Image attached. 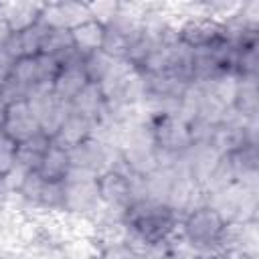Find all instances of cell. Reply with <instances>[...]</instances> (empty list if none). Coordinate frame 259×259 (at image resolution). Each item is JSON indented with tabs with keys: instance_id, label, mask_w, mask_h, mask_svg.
<instances>
[{
	"instance_id": "cell-1",
	"label": "cell",
	"mask_w": 259,
	"mask_h": 259,
	"mask_svg": "<svg viewBox=\"0 0 259 259\" xmlns=\"http://www.w3.org/2000/svg\"><path fill=\"white\" fill-rule=\"evenodd\" d=\"M123 223L127 227L125 245H130L140 255H144L150 245L166 241L170 235L178 231L180 217L168 204L146 198L134 202L125 210Z\"/></svg>"
},
{
	"instance_id": "cell-2",
	"label": "cell",
	"mask_w": 259,
	"mask_h": 259,
	"mask_svg": "<svg viewBox=\"0 0 259 259\" xmlns=\"http://www.w3.org/2000/svg\"><path fill=\"white\" fill-rule=\"evenodd\" d=\"M225 229L223 217L208 204H200L186 212L180 221L182 237L200 253L219 251V239Z\"/></svg>"
},
{
	"instance_id": "cell-3",
	"label": "cell",
	"mask_w": 259,
	"mask_h": 259,
	"mask_svg": "<svg viewBox=\"0 0 259 259\" xmlns=\"http://www.w3.org/2000/svg\"><path fill=\"white\" fill-rule=\"evenodd\" d=\"M101 204L97 190V176L85 170L71 168L65 178V204L63 210L91 217Z\"/></svg>"
},
{
	"instance_id": "cell-4",
	"label": "cell",
	"mask_w": 259,
	"mask_h": 259,
	"mask_svg": "<svg viewBox=\"0 0 259 259\" xmlns=\"http://www.w3.org/2000/svg\"><path fill=\"white\" fill-rule=\"evenodd\" d=\"M148 125L152 130V138L156 144V150L180 156L184 154L192 140L188 132V123L178 117L176 113H164V115H154L148 119Z\"/></svg>"
},
{
	"instance_id": "cell-5",
	"label": "cell",
	"mask_w": 259,
	"mask_h": 259,
	"mask_svg": "<svg viewBox=\"0 0 259 259\" xmlns=\"http://www.w3.org/2000/svg\"><path fill=\"white\" fill-rule=\"evenodd\" d=\"M132 176L134 174H125L119 170H105L97 176V190L101 202L119 214H125V210L134 204Z\"/></svg>"
},
{
	"instance_id": "cell-6",
	"label": "cell",
	"mask_w": 259,
	"mask_h": 259,
	"mask_svg": "<svg viewBox=\"0 0 259 259\" xmlns=\"http://www.w3.org/2000/svg\"><path fill=\"white\" fill-rule=\"evenodd\" d=\"M0 132L6 134L16 144H22V142L34 138L36 134H40V125H38V121H36V117H34L26 99L6 105L4 123H2Z\"/></svg>"
},
{
	"instance_id": "cell-7",
	"label": "cell",
	"mask_w": 259,
	"mask_h": 259,
	"mask_svg": "<svg viewBox=\"0 0 259 259\" xmlns=\"http://www.w3.org/2000/svg\"><path fill=\"white\" fill-rule=\"evenodd\" d=\"M89 18L85 2H45L40 12V22L49 30H71Z\"/></svg>"
},
{
	"instance_id": "cell-8",
	"label": "cell",
	"mask_w": 259,
	"mask_h": 259,
	"mask_svg": "<svg viewBox=\"0 0 259 259\" xmlns=\"http://www.w3.org/2000/svg\"><path fill=\"white\" fill-rule=\"evenodd\" d=\"M178 40L188 49H206L223 40V24L214 22L208 16L190 18L178 28Z\"/></svg>"
},
{
	"instance_id": "cell-9",
	"label": "cell",
	"mask_w": 259,
	"mask_h": 259,
	"mask_svg": "<svg viewBox=\"0 0 259 259\" xmlns=\"http://www.w3.org/2000/svg\"><path fill=\"white\" fill-rule=\"evenodd\" d=\"M45 2H0V16H4L14 34H20L40 20Z\"/></svg>"
},
{
	"instance_id": "cell-10",
	"label": "cell",
	"mask_w": 259,
	"mask_h": 259,
	"mask_svg": "<svg viewBox=\"0 0 259 259\" xmlns=\"http://www.w3.org/2000/svg\"><path fill=\"white\" fill-rule=\"evenodd\" d=\"M87 83L89 81L83 71V59H79V61H73V63H67L61 67L59 75L53 81V93L61 101L69 103Z\"/></svg>"
},
{
	"instance_id": "cell-11",
	"label": "cell",
	"mask_w": 259,
	"mask_h": 259,
	"mask_svg": "<svg viewBox=\"0 0 259 259\" xmlns=\"http://www.w3.org/2000/svg\"><path fill=\"white\" fill-rule=\"evenodd\" d=\"M69 170H71L69 150L53 140L51 146H49V150L45 152V156H42L40 166H38L36 172H38L47 182H65Z\"/></svg>"
},
{
	"instance_id": "cell-12",
	"label": "cell",
	"mask_w": 259,
	"mask_h": 259,
	"mask_svg": "<svg viewBox=\"0 0 259 259\" xmlns=\"http://www.w3.org/2000/svg\"><path fill=\"white\" fill-rule=\"evenodd\" d=\"M71 32V40H73V47L75 51L85 57L89 53H95V51H101L103 49V40H105V26L93 18L77 24L75 28L69 30Z\"/></svg>"
},
{
	"instance_id": "cell-13",
	"label": "cell",
	"mask_w": 259,
	"mask_h": 259,
	"mask_svg": "<svg viewBox=\"0 0 259 259\" xmlns=\"http://www.w3.org/2000/svg\"><path fill=\"white\" fill-rule=\"evenodd\" d=\"M91 132H93V121L87 119V117H83V115H79V113H73L69 109L67 117L63 119L59 132H57V136L53 140L69 150V148H73V146L89 140L91 138Z\"/></svg>"
},
{
	"instance_id": "cell-14",
	"label": "cell",
	"mask_w": 259,
	"mask_h": 259,
	"mask_svg": "<svg viewBox=\"0 0 259 259\" xmlns=\"http://www.w3.org/2000/svg\"><path fill=\"white\" fill-rule=\"evenodd\" d=\"M105 107V97L101 93V87L97 83H87L71 101H69V109L73 113H79L91 121H95L101 111Z\"/></svg>"
},
{
	"instance_id": "cell-15",
	"label": "cell",
	"mask_w": 259,
	"mask_h": 259,
	"mask_svg": "<svg viewBox=\"0 0 259 259\" xmlns=\"http://www.w3.org/2000/svg\"><path fill=\"white\" fill-rule=\"evenodd\" d=\"M245 117H259V77H237L233 105Z\"/></svg>"
},
{
	"instance_id": "cell-16",
	"label": "cell",
	"mask_w": 259,
	"mask_h": 259,
	"mask_svg": "<svg viewBox=\"0 0 259 259\" xmlns=\"http://www.w3.org/2000/svg\"><path fill=\"white\" fill-rule=\"evenodd\" d=\"M51 142H53V138H49V136H45V134L40 132V134H36L34 138H30V140L18 144V146H16V160H14V162H18L20 166H24V168L30 170V172H36L38 166H40V160H42L45 152H47L49 146H51Z\"/></svg>"
},
{
	"instance_id": "cell-17",
	"label": "cell",
	"mask_w": 259,
	"mask_h": 259,
	"mask_svg": "<svg viewBox=\"0 0 259 259\" xmlns=\"http://www.w3.org/2000/svg\"><path fill=\"white\" fill-rule=\"evenodd\" d=\"M115 61H117V59L109 57L105 51H95V53L85 55V57H83V71H85V75H87V81L99 85V83L109 75V71L113 69Z\"/></svg>"
},
{
	"instance_id": "cell-18",
	"label": "cell",
	"mask_w": 259,
	"mask_h": 259,
	"mask_svg": "<svg viewBox=\"0 0 259 259\" xmlns=\"http://www.w3.org/2000/svg\"><path fill=\"white\" fill-rule=\"evenodd\" d=\"M61 251L65 259H99L101 257V247L93 237L69 239L61 245Z\"/></svg>"
},
{
	"instance_id": "cell-19",
	"label": "cell",
	"mask_w": 259,
	"mask_h": 259,
	"mask_svg": "<svg viewBox=\"0 0 259 259\" xmlns=\"http://www.w3.org/2000/svg\"><path fill=\"white\" fill-rule=\"evenodd\" d=\"M10 79L20 83L22 87H32L38 83V63L36 57H20L10 67Z\"/></svg>"
},
{
	"instance_id": "cell-20",
	"label": "cell",
	"mask_w": 259,
	"mask_h": 259,
	"mask_svg": "<svg viewBox=\"0 0 259 259\" xmlns=\"http://www.w3.org/2000/svg\"><path fill=\"white\" fill-rule=\"evenodd\" d=\"M47 32H49V28L40 20L34 26H30L28 30L20 32L18 40H20L22 57H36V55H40V47H42V40H45Z\"/></svg>"
},
{
	"instance_id": "cell-21",
	"label": "cell",
	"mask_w": 259,
	"mask_h": 259,
	"mask_svg": "<svg viewBox=\"0 0 259 259\" xmlns=\"http://www.w3.org/2000/svg\"><path fill=\"white\" fill-rule=\"evenodd\" d=\"M89 16L97 22H101L103 26H107L115 16H117V4L115 0H97V2H85Z\"/></svg>"
},
{
	"instance_id": "cell-22",
	"label": "cell",
	"mask_w": 259,
	"mask_h": 259,
	"mask_svg": "<svg viewBox=\"0 0 259 259\" xmlns=\"http://www.w3.org/2000/svg\"><path fill=\"white\" fill-rule=\"evenodd\" d=\"M30 174V170H26L24 166H20L18 162H14V166L4 174L0 176V188L8 194V192H18L26 180V176Z\"/></svg>"
},
{
	"instance_id": "cell-23",
	"label": "cell",
	"mask_w": 259,
	"mask_h": 259,
	"mask_svg": "<svg viewBox=\"0 0 259 259\" xmlns=\"http://www.w3.org/2000/svg\"><path fill=\"white\" fill-rule=\"evenodd\" d=\"M16 142H12L6 134L0 132V176H4L16 160Z\"/></svg>"
},
{
	"instance_id": "cell-24",
	"label": "cell",
	"mask_w": 259,
	"mask_h": 259,
	"mask_svg": "<svg viewBox=\"0 0 259 259\" xmlns=\"http://www.w3.org/2000/svg\"><path fill=\"white\" fill-rule=\"evenodd\" d=\"M99 259H146V257H142V255H140L138 251H134L130 245L119 243V245L103 247Z\"/></svg>"
},
{
	"instance_id": "cell-25",
	"label": "cell",
	"mask_w": 259,
	"mask_h": 259,
	"mask_svg": "<svg viewBox=\"0 0 259 259\" xmlns=\"http://www.w3.org/2000/svg\"><path fill=\"white\" fill-rule=\"evenodd\" d=\"M14 32H12V28H10V24H8V20L4 18V16H0V47H4L8 40H10V36H12Z\"/></svg>"
},
{
	"instance_id": "cell-26",
	"label": "cell",
	"mask_w": 259,
	"mask_h": 259,
	"mask_svg": "<svg viewBox=\"0 0 259 259\" xmlns=\"http://www.w3.org/2000/svg\"><path fill=\"white\" fill-rule=\"evenodd\" d=\"M196 259H229L223 251H208V253H200Z\"/></svg>"
},
{
	"instance_id": "cell-27",
	"label": "cell",
	"mask_w": 259,
	"mask_h": 259,
	"mask_svg": "<svg viewBox=\"0 0 259 259\" xmlns=\"http://www.w3.org/2000/svg\"><path fill=\"white\" fill-rule=\"evenodd\" d=\"M2 259H24L22 255H0Z\"/></svg>"
},
{
	"instance_id": "cell-28",
	"label": "cell",
	"mask_w": 259,
	"mask_h": 259,
	"mask_svg": "<svg viewBox=\"0 0 259 259\" xmlns=\"http://www.w3.org/2000/svg\"><path fill=\"white\" fill-rule=\"evenodd\" d=\"M0 259H2V257H0Z\"/></svg>"
}]
</instances>
